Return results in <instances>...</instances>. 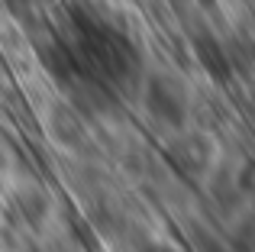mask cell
<instances>
[{"label":"cell","instance_id":"30bf717a","mask_svg":"<svg viewBox=\"0 0 255 252\" xmlns=\"http://www.w3.org/2000/svg\"><path fill=\"white\" fill-rule=\"evenodd\" d=\"M142 252H181V249H174V246H165V243H145Z\"/></svg>","mask_w":255,"mask_h":252},{"label":"cell","instance_id":"8992f818","mask_svg":"<svg viewBox=\"0 0 255 252\" xmlns=\"http://www.w3.org/2000/svg\"><path fill=\"white\" fill-rule=\"evenodd\" d=\"M210 194H213V204H217L223 214H233V210L243 204V188H239V181H236V175H230V171H220L217 178H213V184H210Z\"/></svg>","mask_w":255,"mask_h":252},{"label":"cell","instance_id":"277c9868","mask_svg":"<svg viewBox=\"0 0 255 252\" xmlns=\"http://www.w3.org/2000/svg\"><path fill=\"white\" fill-rule=\"evenodd\" d=\"M52 210V201L42 194L39 188H23L16 191V194L10 197V204H6V220L13 223V227H29V230H39L45 223V217H49Z\"/></svg>","mask_w":255,"mask_h":252},{"label":"cell","instance_id":"7a4b0ae2","mask_svg":"<svg viewBox=\"0 0 255 252\" xmlns=\"http://www.w3.org/2000/svg\"><path fill=\"white\" fill-rule=\"evenodd\" d=\"M165 162L178 171L181 178H200L213 162L210 142L200 136H181L165 145Z\"/></svg>","mask_w":255,"mask_h":252},{"label":"cell","instance_id":"9c48e42d","mask_svg":"<svg viewBox=\"0 0 255 252\" xmlns=\"http://www.w3.org/2000/svg\"><path fill=\"white\" fill-rule=\"evenodd\" d=\"M194 243H197V249H200V252H226V249H223V243L213 240V236H207V233H197V236H194Z\"/></svg>","mask_w":255,"mask_h":252},{"label":"cell","instance_id":"5b68a950","mask_svg":"<svg viewBox=\"0 0 255 252\" xmlns=\"http://www.w3.org/2000/svg\"><path fill=\"white\" fill-rule=\"evenodd\" d=\"M49 129H52V136H55L62 145H75V149L87 139V126H84L81 114H78L71 104H55V107H52Z\"/></svg>","mask_w":255,"mask_h":252},{"label":"cell","instance_id":"52a82bcc","mask_svg":"<svg viewBox=\"0 0 255 252\" xmlns=\"http://www.w3.org/2000/svg\"><path fill=\"white\" fill-rule=\"evenodd\" d=\"M91 227L97 230L100 236H117L123 223H120V217L113 214L110 207H100V210H94V214H91Z\"/></svg>","mask_w":255,"mask_h":252},{"label":"cell","instance_id":"ba28073f","mask_svg":"<svg viewBox=\"0 0 255 252\" xmlns=\"http://www.w3.org/2000/svg\"><path fill=\"white\" fill-rule=\"evenodd\" d=\"M233 246L239 252H255V220H246L233 236Z\"/></svg>","mask_w":255,"mask_h":252},{"label":"cell","instance_id":"3957f363","mask_svg":"<svg viewBox=\"0 0 255 252\" xmlns=\"http://www.w3.org/2000/svg\"><path fill=\"white\" fill-rule=\"evenodd\" d=\"M191 45H194V55H197L200 68H204L213 81L226 84L233 78V58H230V52H226V45L220 42L210 29H197L191 36Z\"/></svg>","mask_w":255,"mask_h":252},{"label":"cell","instance_id":"6da1fadb","mask_svg":"<svg viewBox=\"0 0 255 252\" xmlns=\"http://www.w3.org/2000/svg\"><path fill=\"white\" fill-rule=\"evenodd\" d=\"M142 101H145V110H149L158 123L184 126V120H187V97H184V88H181L174 78H168V75H149Z\"/></svg>","mask_w":255,"mask_h":252}]
</instances>
